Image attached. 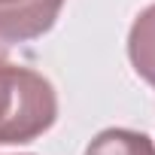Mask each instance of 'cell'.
<instances>
[{"instance_id": "obj_3", "label": "cell", "mask_w": 155, "mask_h": 155, "mask_svg": "<svg viewBox=\"0 0 155 155\" xmlns=\"http://www.w3.org/2000/svg\"><path fill=\"white\" fill-rule=\"evenodd\" d=\"M128 58L134 73L155 88V3L134 18L128 34Z\"/></svg>"}, {"instance_id": "obj_2", "label": "cell", "mask_w": 155, "mask_h": 155, "mask_svg": "<svg viewBox=\"0 0 155 155\" xmlns=\"http://www.w3.org/2000/svg\"><path fill=\"white\" fill-rule=\"evenodd\" d=\"M64 0H0V43H28L52 31Z\"/></svg>"}, {"instance_id": "obj_1", "label": "cell", "mask_w": 155, "mask_h": 155, "mask_svg": "<svg viewBox=\"0 0 155 155\" xmlns=\"http://www.w3.org/2000/svg\"><path fill=\"white\" fill-rule=\"evenodd\" d=\"M58 119V94L43 73L15 64L0 49V146L34 143Z\"/></svg>"}, {"instance_id": "obj_4", "label": "cell", "mask_w": 155, "mask_h": 155, "mask_svg": "<svg viewBox=\"0 0 155 155\" xmlns=\"http://www.w3.org/2000/svg\"><path fill=\"white\" fill-rule=\"evenodd\" d=\"M85 155H155V143L131 128H107L94 134L85 146Z\"/></svg>"}]
</instances>
